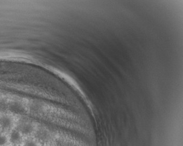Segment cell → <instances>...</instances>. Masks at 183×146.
Returning a JSON list of instances; mask_svg holds the SVG:
<instances>
[{
  "label": "cell",
  "instance_id": "cell-1",
  "mask_svg": "<svg viewBox=\"0 0 183 146\" xmlns=\"http://www.w3.org/2000/svg\"><path fill=\"white\" fill-rule=\"evenodd\" d=\"M14 119L8 114L0 115V128L2 130H8L14 125Z\"/></svg>",
  "mask_w": 183,
  "mask_h": 146
},
{
  "label": "cell",
  "instance_id": "cell-2",
  "mask_svg": "<svg viewBox=\"0 0 183 146\" xmlns=\"http://www.w3.org/2000/svg\"><path fill=\"white\" fill-rule=\"evenodd\" d=\"M36 137L41 142H46L47 140H49V134L45 129H40L36 132Z\"/></svg>",
  "mask_w": 183,
  "mask_h": 146
},
{
  "label": "cell",
  "instance_id": "cell-3",
  "mask_svg": "<svg viewBox=\"0 0 183 146\" xmlns=\"http://www.w3.org/2000/svg\"><path fill=\"white\" fill-rule=\"evenodd\" d=\"M22 137L19 129H14L10 134V141L14 144H18L21 142Z\"/></svg>",
  "mask_w": 183,
  "mask_h": 146
},
{
  "label": "cell",
  "instance_id": "cell-4",
  "mask_svg": "<svg viewBox=\"0 0 183 146\" xmlns=\"http://www.w3.org/2000/svg\"><path fill=\"white\" fill-rule=\"evenodd\" d=\"M7 142V139L4 135H0V146H4Z\"/></svg>",
  "mask_w": 183,
  "mask_h": 146
},
{
  "label": "cell",
  "instance_id": "cell-5",
  "mask_svg": "<svg viewBox=\"0 0 183 146\" xmlns=\"http://www.w3.org/2000/svg\"><path fill=\"white\" fill-rule=\"evenodd\" d=\"M24 146H37V144H36V143H35L34 142H33V141H28V142H26L25 144H24Z\"/></svg>",
  "mask_w": 183,
  "mask_h": 146
}]
</instances>
